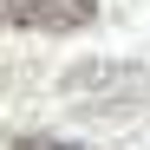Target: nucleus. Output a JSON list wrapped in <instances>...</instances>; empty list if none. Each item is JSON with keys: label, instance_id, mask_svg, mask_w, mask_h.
Here are the masks:
<instances>
[{"label": "nucleus", "instance_id": "f257e3e1", "mask_svg": "<svg viewBox=\"0 0 150 150\" xmlns=\"http://www.w3.org/2000/svg\"><path fill=\"white\" fill-rule=\"evenodd\" d=\"M0 20L20 33H85L98 20V0H0Z\"/></svg>", "mask_w": 150, "mask_h": 150}, {"label": "nucleus", "instance_id": "f03ea898", "mask_svg": "<svg viewBox=\"0 0 150 150\" xmlns=\"http://www.w3.org/2000/svg\"><path fill=\"white\" fill-rule=\"evenodd\" d=\"M7 150H79V144H65V137H20V144H7Z\"/></svg>", "mask_w": 150, "mask_h": 150}]
</instances>
